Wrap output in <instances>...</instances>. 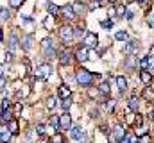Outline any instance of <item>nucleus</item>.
<instances>
[{
	"label": "nucleus",
	"mask_w": 154,
	"mask_h": 143,
	"mask_svg": "<svg viewBox=\"0 0 154 143\" xmlns=\"http://www.w3.org/2000/svg\"><path fill=\"white\" fill-rule=\"evenodd\" d=\"M11 120H13V118H11V111H9V109H5V111H2V123H5V122L9 123Z\"/></svg>",
	"instance_id": "393cba45"
},
{
	"label": "nucleus",
	"mask_w": 154,
	"mask_h": 143,
	"mask_svg": "<svg viewBox=\"0 0 154 143\" xmlns=\"http://www.w3.org/2000/svg\"><path fill=\"white\" fill-rule=\"evenodd\" d=\"M134 123H136V125H142V116H136V120H134Z\"/></svg>",
	"instance_id": "49530a36"
},
{
	"label": "nucleus",
	"mask_w": 154,
	"mask_h": 143,
	"mask_svg": "<svg viewBox=\"0 0 154 143\" xmlns=\"http://www.w3.org/2000/svg\"><path fill=\"white\" fill-rule=\"evenodd\" d=\"M97 41H99V38H97V34H93V32H88V34L84 36V45L90 48V47H97Z\"/></svg>",
	"instance_id": "1a4fd4ad"
},
{
	"label": "nucleus",
	"mask_w": 154,
	"mask_h": 143,
	"mask_svg": "<svg viewBox=\"0 0 154 143\" xmlns=\"http://www.w3.org/2000/svg\"><path fill=\"white\" fill-rule=\"evenodd\" d=\"M125 13H127V9H125L124 5H118V7H116V14H118V16H125Z\"/></svg>",
	"instance_id": "72a5a7b5"
},
{
	"label": "nucleus",
	"mask_w": 154,
	"mask_h": 143,
	"mask_svg": "<svg viewBox=\"0 0 154 143\" xmlns=\"http://www.w3.org/2000/svg\"><path fill=\"white\" fill-rule=\"evenodd\" d=\"M142 95H143V99H145V100H149V102H152V100H154V90H152V88H149V86L143 90V93H142Z\"/></svg>",
	"instance_id": "aec40b11"
},
{
	"label": "nucleus",
	"mask_w": 154,
	"mask_h": 143,
	"mask_svg": "<svg viewBox=\"0 0 154 143\" xmlns=\"http://www.w3.org/2000/svg\"><path fill=\"white\" fill-rule=\"evenodd\" d=\"M88 57H90V52H88V47H86V45H82L81 48H77L75 59L79 61V63H84V61H88Z\"/></svg>",
	"instance_id": "39448f33"
},
{
	"label": "nucleus",
	"mask_w": 154,
	"mask_h": 143,
	"mask_svg": "<svg viewBox=\"0 0 154 143\" xmlns=\"http://www.w3.org/2000/svg\"><path fill=\"white\" fill-rule=\"evenodd\" d=\"M72 106V100L70 99H63V102H61V107H63V111H68Z\"/></svg>",
	"instance_id": "c85d7f7f"
},
{
	"label": "nucleus",
	"mask_w": 154,
	"mask_h": 143,
	"mask_svg": "<svg viewBox=\"0 0 154 143\" xmlns=\"http://www.w3.org/2000/svg\"><path fill=\"white\" fill-rule=\"evenodd\" d=\"M59 129H72V118H70V114L65 111L61 116H59Z\"/></svg>",
	"instance_id": "20e7f679"
},
{
	"label": "nucleus",
	"mask_w": 154,
	"mask_h": 143,
	"mask_svg": "<svg viewBox=\"0 0 154 143\" xmlns=\"http://www.w3.org/2000/svg\"><path fill=\"white\" fill-rule=\"evenodd\" d=\"M45 131H47V127H45L43 123H38V125H36V132H38V134L43 136V134H45Z\"/></svg>",
	"instance_id": "f704fd0d"
},
{
	"label": "nucleus",
	"mask_w": 154,
	"mask_h": 143,
	"mask_svg": "<svg viewBox=\"0 0 154 143\" xmlns=\"http://www.w3.org/2000/svg\"><path fill=\"white\" fill-rule=\"evenodd\" d=\"M61 13H63V16H65L66 20H72V18L75 16V9H74V5H70V4L63 5V7H61Z\"/></svg>",
	"instance_id": "6e6552de"
},
{
	"label": "nucleus",
	"mask_w": 154,
	"mask_h": 143,
	"mask_svg": "<svg viewBox=\"0 0 154 143\" xmlns=\"http://www.w3.org/2000/svg\"><path fill=\"white\" fill-rule=\"evenodd\" d=\"M136 50H138V41H136V39H131V41H127V45L124 47V52H125L127 56H133V54H136Z\"/></svg>",
	"instance_id": "423d86ee"
},
{
	"label": "nucleus",
	"mask_w": 154,
	"mask_h": 143,
	"mask_svg": "<svg viewBox=\"0 0 154 143\" xmlns=\"http://www.w3.org/2000/svg\"><path fill=\"white\" fill-rule=\"evenodd\" d=\"M90 114H91V118H95V116H99V114H97V109H91V113H90Z\"/></svg>",
	"instance_id": "de8ad7c7"
},
{
	"label": "nucleus",
	"mask_w": 154,
	"mask_h": 143,
	"mask_svg": "<svg viewBox=\"0 0 154 143\" xmlns=\"http://www.w3.org/2000/svg\"><path fill=\"white\" fill-rule=\"evenodd\" d=\"M52 143H65V138H63V134H61V132H56V134L52 136Z\"/></svg>",
	"instance_id": "cd10ccee"
},
{
	"label": "nucleus",
	"mask_w": 154,
	"mask_h": 143,
	"mask_svg": "<svg viewBox=\"0 0 154 143\" xmlns=\"http://www.w3.org/2000/svg\"><path fill=\"white\" fill-rule=\"evenodd\" d=\"M147 23H149L151 27H154V16H149V18H147Z\"/></svg>",
	"instance_id": "79ce46f5"
},
{
	"label": "nucleus",
	"mask_w": 154,
	"mask_h": 143,
	"mask_svg": "<svg viewBox=\"0 0 154 143\" xmlns=\"http://www.w3.org/2000/svg\"><path fill=\"white\" fill-rule=\"evenodd\" d=\"M0 138H2V143H9V140H11V131L5 125H2V129H0Z\"/></svg>",
	"instance_id": "4468645a"
},
{
	"label": "nucleus",
	"mask_w": 154,
	"mask_h": 143,
	"mask_svg": "<svg viewBox=\"0 0 154 143\" xmlns=\"http://www.w3.org/2000/svg\"><path fill=\"white\" fill-rule=\"evenodd\" d=\"M57 95H59L61 99H70V97H72V90H70L68 86H59Z\"/></svg>",
	"instance_id": "f8f14e48"
},
{
	"label": "nucleus",
	"mask_w": 154,
	"mask_h": 143,
	"mask_svg": "<svg viewBox=\"0 0 154 143\" xmlns=\"http://www.w3.org/2000/svg\"><path fill=\"white\" fill-rule=\"evenodd\" d=\"M59 36H61L63 41H72L74 36H75V32H74V29H72L70 25H63V27L59 29Z\"/></svg>",
	"instance_id": "7ed1b4c3"
},
{
	"label": "nucleus",
	"mask_w": 154,
	"mask_h": 143,
	"mask_svg": "<svg viewBox=\"0 0 154 143\" xmlns=\"http://www.w3.org/2000/svg\"><path fill=\"white\" fill-rule=\"evenodd\" d=\"M9 107V102H7V99H2V111H5Z\"/></svg>",
	"instance_id": "ea45409f"
},
{
	"label": "nucleus",
	"mask_w": 154,
	"mask_h": 143,
	"mask_svg": "<svg viewBox=\"0 0 154 143\" xmlns=\"http://www.w3.org/2000/svg\"><path fill=\"white\" fill-rule=\"evenodd\" d=\"M109 2H111V4H115V2H116V0H109Z\"/></svg>",
	"instance_id": "3c124183"
},
{
	"label": "nucleus",
	"mask_w": 154,
	"mask_h": 143,
	"mask_svg": "<svg viewBox=\"0 0 154 143\" xmlns=\"http://www.w3.org/2000/svg\"><path fill=\"white\" fill-rule=\"evenodd\" d=\"M113 138L116 140V143L125 138V129H124V125H115V127H113Z\"/></svg>",
	"instance_id": "9d476101"
},
{
	"label": "nucleus",
	"mask_w": 154,
	"mask_h": 143,
	"mask_svg": "<svg viewBox=\"0 0 154 143\" xmlns=\"http://www.w3.org/2000/svg\"><path fill=\"white\" fill-rule=\"evenodd\" d=\"M75 79L81 86H90L91 81H93V75H91V72H88L86 68H79L75 73Z\"/></svg>",
	"instance_id": "f257e3e1"
},
{
	"label": "nucleus",
	"mask_w": 154,
	"mask_h": 143,
	"mask_svg": "<svg viewBox=\"0 0 154 143\" xmlns=\"http://www.w3.org/2000/svg\"><path fill=\"white\" fill-rule=\"evenodd\" d=\"M31 47H32V36L27 34L22 38V48L23 50H31Z\"/></svg>",
	"instance_id": "dca6fc26"
},
{
	"label": "nucleus",
	"mask_w": 154,
	"mask_h": 143,
	"mask_svg": "<svg viewBox=\"0 0 154 143\" xmlns=\"http://www.w3.org/2000/svg\"><path fill=\"white\" fill-rule=\"evenodd\" d=\"M41 48H43L45 52H48V48L52 50V48H54V41H52V38H45V39L41 41Z\"/></svg>",
	"instance_id": "a211bd4d"
},
{
	"label": "nucleus",
	"mask_w": 154,
	"mask_h": 143,
	"mask_svg": "<svg viewBox=\"0 0 154 143\" xmlns=\"http://www.w3.org/2000/svg\"><path fill=\"white\" fill-rule=\"evenodd\" d=\"M147 116H149V118H154V109H151V111L147 113Z\"/></svg>",
	"instance_id": "09e8293b"
},
{
	"label": "nucleus",
	"mask_w": 154,
	"mask_h": 143,
	"mask_svg": "<svg viewBox=\"0 0 154 143\" xmlns=\"http://www.w3.org/2000/svg\"><path fill=\"white\" fill-rule=\"evenodd\" d=\"M18 43H20L18 36L13 32V34H11V38H9V52H14V50L18 48Z\"/></svg>",
	"instance_id": "ddd939ff"
},
{
	"label": "nucleus",
	"mask_w": 154,
	"mask_h": 143,
	"mask_svg": "<svg viewBox=\"0 0 154 143\" xmlns=\"http://www.w3.org/2000/svg\"><path fill=\"white\" fill-rule=\"evenodd\" d=\"M138 107H140V99H138V95L134 93V95L129 99V109H131V111H136Z\"/></svg>",
	"instance_id": "f3484780"
},
{
	"label": "nucleus",
	"mask_w": 154,
	"mask_h": 143,
	"mask_svg": "<svg viewBox=\"0 0 154 143\" xmlns=\"http://www.w3.org/2000/svg\"><path fill=\"white\" fill-rule=\"evenodd\" d=\"M59 63L63 65V66H68L70 63H72V54H70V50H63V52H59Z\"/></svg>",
	"instance_id": "0eeeda50"
},
{
	"label": "nucleus",
	"mask_w": 154,
	"mask_h": 143,
	"mask_svg": "<svg viewBox=\"0 0 154 143\" xmlns=\"http://www.w3.org/2000/svg\"><path fill=\"white\" fill-rule=\"evenodd\" d=\"M23 2H25V0H9V4H11V7H13V9H18Z\"/></svg>",
	"instance_id": "473e14b6"
},
{
	"label": "nucleus",
	"mask_w": 154,
	"mask_h": 143,
	"mask_svg": "<svg viewBox=\"0 0 154 143\" xmlns=\"http://www.w3.org/2000/svg\"><path fill=\"white\" fill-rule=\"evenodd\" d=\"M151 79H152V75H151V72L143 70L142 73H140V81H142L143 84H149V82H151Z\"/></svg>",
	"instance_id": "412c9836"
},
{
	"label": "nucleus",
	"mask_w": 154,
	"mask_h": 143,
	"mask_svg": "<svg viewBox=\"0 0 154 143\" xmlns=\"http://www.w3.org/2000/svg\"><path fill=\"white\" fill-rule=\"evenodd\" d=\"M99 91H100V93H108V95H109V84H108V82H102V84L99 86Z\"/></svg>",
	"instance_id": "7c9ffc66"
},
{
	"label": "nucleus",
	"mask_w": 154,
	"mask_h": 143,
	"mask_svg": "<svg viewBox=\"0 0 154 143\" xmlns=\"http://www.w3.org/2000/svg\"><path fill=\"white\" fill-rule=\"evenodd\" d=\"M70 134H72V138H74V140H82V138H84V131H82V127H81V125L72 127V129H70Z\"/></svg>",
	"instance_id": "9b49d317"
},
{
	"label": "nucleus",
	"mask_w": 154,
	"mask_h": 143,
	"mask_svg": "<svg viewBox=\"0 0 154 143\" xmlns=\"http://www.w3.org/2000/svg\"><path fill=\"white\" fill-rule=\"evenodd\" d=\"M50 75H52V66H50L48 63H43V65H39L38 68L34 70V77H36V79H41V81L48 79Z\"/></svg>",
	"instance_id": "f03ea898"
},
{
	"label": "nucleus",
	"mask_w": 154,
	"mask_h": 143,
	"mask_svg": "<svg viewBox=\"0 0 154 143\" xmlns=\"http://www.w3.org/2000/svg\"><path fill=\"white\" fill-rule=\"evenodd\" d=\"M47 107H48V109H54V107H56V99H54V97H50V99L47 100Z\"/></svg>",
	"instance_id": "c9c22d12"
},
{
	"label": "nucleus",
	"mask_w": 154,
	"mask_h": 143,
	"mask_svg": "<svg viewBox=\"0 0 154 143\" xmlns=\"http://www.w3.org/2000/svg\"><path fill=\"white\" fill-rule=\"evenodd\" d=\"M74 5V9H75V13H84V9H86V5L81 2V0H77V2H74L72 4Z\"/></svg>",
	"instance_id": "5701e85b"
},
{
	"label": "nucleus",
	"mask_w": 154,
	"mask_h": 143,
	"mask_svg": "<svg viewBox=\"0 0 154 143\" xmlns=\"http://www.w3.org/2000/svg\"><path fill=\"white\" fill-rule=\"evenodd\" d=\"M4 57H5L7 61H11V59H13V52H5V54H4Z\"/></svg>",
	"instance_id": "a19ab883"
},
{
	"label": "nucleus",
	"mask_w": 154,
	"mask_h": 143,
	"mask_svg": "<svg viewBox=\"0 0 154 143\" xmlns=\"http://www.w3.org/2000/svg\"><path fill=\"white\" fill-rule=\"evenodd\" d=\"M7 129L11 131V134H18V122H16V120H11V122L7 123Z\"/></svg>",
	"instance_id": "4be33fe9"
},
{
	"label": "nucleus",
	"mask_w": 154,
	"mask_h": 143,
	"mask_svg": "<svg viewBox=\"0 0 154 143\" xmlns=\"http://www.w3.org/2000/svg\"><path fill=\"white\" fill-rule=\"evenodd\" d=\"M74 32H75V36H82L84 34V27L82 25H77L75 29H74Z\"/></svg>",
	"instance_id": "e433bc0d"
},
{
	"label": "nucleus",
	"mask_w": 154,
	"mask_h": 143,
	"mask_svg": "<svg viewBox=\"0 0 154 143\" xmlns=\"http://www.w3.org/2000/svg\"><path fill=\"white\" fill-rule=\"evenodd\" d=\"M140 68H142V70H147V68H149V57H142V61H140Z\"/></svg>",
	"instance_id": "2f4dec72"
},
{
	"label": "nucleus",
	"mask_w": 154,
	"mask_h": 143,
	"mask_svg": "<svg viewBox=\"0 0 154 143\" xmlns=\"http://www.w3.org/2000/svg\"><path fill=\"white\" fill-rule=\"evenodd\" d=\"M47 11H48V14H52V16H57V14L61 13V7H57L56 4H48V5H47Z\"/></svg>",
	"instance_id": "6ab92c4d"
},
{
	"label": "nucleus",
	"mask_w": 154,
	"mask_h": 143,
	"mask_svg": "<svg viewBox=\"0 0 154 143\" xmlns=\"http://www.w3.org/2000/svg\"><path fill=\"white\" fill-rule=\"evenodd\" d=\"M99 5H100V4H99V2H91V4H90V7H91V9H97V7H99Z\"/></svg>",
	"instance_id": "37998d69"
},
{
	"label": "nucleus",
	"mask_w": 154,
	"mask_h": 143,
	"mask_svg": "<svg viewBox=\"0 0 154 143\" xmlns=\"http://www.w3.org/2000/svg\"><path fill=\"white\" fill-rule=\"evenodd\" d=\"M9 16H11L9 11H7L5 7H2V11H0V20H2V23H5V22L9 20Z\"/></svg>",
	"instance_id": "b1692460"
},
{
	"label": "nucleus",
	"mask_w": 154,
	"mask_h": 143,
	"mask_svg": "<svg viewBox=\"0 0 154 143\" xmlns=\"http://www.w3.org/2000/svg\"><path fill=\"white\" fill-rule=\"evenodd\" d=\"M99 4H100V5H102V4H106V0H99Z\"/></svg>",
	"instance_id": "8fccbe9b"
},
{
	"label": "nucleus",
	"mask_w": 154,
	"mask_h": 143,
	"mask_svg": "<svg viewBox=\"0 0 154 143\" xmlns=\"http://www.w3.org/2000/svg\"><path fill=\"white\" fill-rule=\"evenodd\" d=\"M100 27L106 29V31L111 29V27H113V20H104V22H100Z\"/></svg>",
	"instance_id": "c756f323"
},
{
	"label": "nucleus",
	"mask_w": 154,
	"mask_h": 143,
	"mask_svg": "<svg viewBox=\"0 0 154 143\" xmlns=\"http://www.w3.org/2000/svg\"><path fill=\"white\" fill-rule=\"evenodd\" d=\"M115 39L116 41H125V39H127V32H125V31H118L115 34Z\"/></svg>",
	"instance_id": "bb28decb"
},
{
	"label": "nucleus",
	"mask_w": 154,
	"mask_h": 143,
	"mask_svg": "<svg viewBox=\"0 0 154 143\" xmlns=\"http://www.w3.org/2000/svg\"><path fill=\"white\" fill-rule=\"evenodd\" d=\"M115 81H116V86H118V91H125V90H127V79H125V77L118 75Z\"/></svg>",
	"instance_id": "2eb2a0df"
},
{
	"label": "nucleus",
	"mask_w": 154,
	"mask_h": 143,
	"mask_svg": "<svg viewBox=\"0 0 154 143\" xmlns=\"http://www.w3.org/2000/svg\"><path fill=\"white\" fill-rule=\"evenodd\" d=\"M106 109H108V113H111V111L115 109V100H109V102H106Z\"/></svg>",
	"instance_id": "4c0bfd02"
},
{
	"label": "nucleus",
	"mask_w": 154,
	"mask_h": 143,
	"mask_svg": "<svg viewBox=\"0 0 154 143\" xmlns=\"http://www.w3.org/2000/svg\"><path fill=\"white\" fill-rule=\"evenodd\" d=\"M125 18H127V20H133V11H127V13H125Z\"/></svg>",
	"instance_id": "c03bdc74"
},
{
	"label": "nucleus",
	"mask_w": 154,
	"mask_h": 143,
	"mask_svg": "<svg viewBox=\"0 0 154 143\" xmlns=\"http://www.w3.org/2000/svg\"><path fill=\"white\" fill-rule=\"evenodd\" d=\"M118 143H131V138H129V136H125L124 140H120Z\"/></svg>",
	"instance_id": "a18cd8bd"
},
{
	"label": "nucleus",
	"mask_w": 154,
	"mask_h": 143,
	"mask_svg": "<svg viewBox=\"0 0 154 143\" xmlns=\"http://www.w3.org/2000/svg\"><path fill=\"white\" fill-rule=\"evenodd\" d=\"M147 72H154V56H149V68Z\"/></svg>",
	"instance_id": "58836bf2"
},
{
	"label": "nucleus",
	"mask_w": 154,
	"mask_h": 143,
	"mask_svg": "<svg viewBox=\"0 0 154 143\" xmlns=\"http://www.w3.org/2000/svg\"><path fill=\"white\" fill-rule=\"evenodd\" d=\"M50 127L52 129H59V116H50Z\"/></svg>",
	"instance_id": "a878e982"
}]
</instances>
